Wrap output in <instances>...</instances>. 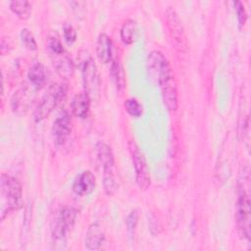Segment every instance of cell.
<instances>
[{"label": "cell", "mask_w": 251, "mask_h": 251, "mask_svg": "<svg viewBox=\"0 0 251 251\" xmlns=\"http://www.w3.org/2000/svg\"><path fill=\"white\" fill-rule=\"evenodd\" d=\"M105 234L100 225L92 224L89 226L85 235V246L89 250H98L104 242Z\"/></svg>", "instance_id": "obj_14"}, {"label": "cell", "mask_w": 251, "mask_h": 251, "mask_svg": "<svg viewBox=\"0 0 251 251\" xmlns=\"http://www.w3.org/2000/svg\"><path fill=\"white\" fill-rule=\"evenodd\" d=\"M95 176L90 171L80 173L74 180L73 191L79 196H86L90 194L95 188Z\"/></svg>", "instance_id": "obj_11"}, {"label": "cell", "mask_w": 251, "mask_h": 251, "mask_svg": "<svg viewBox=\"0 0 251 251\" xmlns=\"http://www.w3.org/2000/svg\"><path fill=\"white\" fill-rule=\"evenodd\" d=\"M21 39L26 49L30 51H34L37 49V44L34 39V36L28 28H23L21 30Z\"/></svg>", "instance_id": "obj_21"}, {"label": "cell", "mask_w": 251, "mask_h": 251, "mask_svg": "<svg viewBox=\"0 0 251 251\" xmlns=\"http://www.w3.org/2000/svg\"><path fill=\"white\" fill-rule=\"evenodd\" d=\"M64 37H65L66 41L69 44H71V43L75 41V39H76V32H75V28L71 25H66L64 26Z\"/></svg>", "instance_id": "obj_25"}, {"label": "cell", "mask_w": 251, "mask_h": 251, "mask_svg": "<svg viewBox=\"0 0 251 251\" xmlns=\"http://www.w3.org/2000/svg\"><path fill=\"white\" fill-rule=\"evenodd\" d=\"M147 65L150 75L157 79L160 85L165 105L171 111L176 110V84L168 60L166 59L163 53L155 50L149 54Z\"/></svg>", "instance_id": "obj_1"}, {"label": "cell", "mask_w": 251, "mask_h": 251, "mask_svg": "<svg viewBox=\"0 0 251 251\" xmlns=\"http://www.w3.org/2000/svg\"><path fill=\"white\" fill-rule=\"evenodd\" d=\"M79 68L81 70L85 92L89 95V97H94L99 92L100 79L97 67L89 54L85 53L83 58H80Z\"/></svg>", "instance_id": "obj_7"}, {"label": "cell", "mask_w": 251, "mask_h": 251, "mask_svg": "<svg viewBox=\"0 0 251 251\" xmlns=\"http://www.w3.org/2000/svg\"><path fill=\"white\" fill-rule=\"evenodd\" d=\"M76 218V210L73 207L63 208L56 217L52 226V236L55 241H63L73 227Z\"/></svg>", "instance_id": "obj_9"}, {"label": "cell", "mask_w": 251, "mask_h": 251, "mask_svg": "<svg viewBox=\"0 0 251 251\" xmlns=\"http://www.w3.org/2000/svg\"><path fill=\"white\" fill-rule=\"evenodd\" d=\"M110 75L119 90L123 89L126 86V75L124 73V69L119 62L113 61L110 69Z\"/></svg>", "instance_id": "obj_19"}, {"label": "cell", "mask_w": 251, "mask_h": 251, "mask_svg": "<svg viewBox=\"0 0 251 251\" xmlns=\"http://www.w3.org/2000/svg\"><path fill=\"white\" fill-rule=\"evenodd\" d=\"M31 101V91L27 85H23L20 87L13 95L11 99V106L14 113L22 115L25 114Z\"/></svg>", "instance_id": "obj_13"}, {"label": "cell", "mask_w": 251, "mask_h": 251, "mask_svg": "<svg viewBox=\"0 0 251 251\" xmlns=\"http://www.w3.org/2000/svg\"><path fill=\"white\" fill-rule=\"evenodd\" d=\"M233 4H234L235 11H236L238 23H239L240 25H243L246 22V19H247V14H246L245 8H244L243 4L240 1H235V2H233Z\"/></svg>", "instance_id": "obj_24"}, {"label": "cell", "mask_w": 251, "mask_h": 251, "mask_svg": "<svg viewBox=\"0 0 251 251\" xmlns=\"http://www.w3.org/2000/svg\"><path fill=\"white\" fill-rule=\"evenodd\" d=\"M96 54L98 59L106 64L112 58V40L106 33H100L96 44Z\"/></svg>", "instance_id": "obj_15"}, {"label": "cell", "mask_w": 251, "mask_h": 251, "mask_svg": "<svg viewBox=\"0 0 251 251\" xmlns=\"http://www.w3.org/2000/svg\"><path fill=\"white\" fill-rule=\"evenodd\" d=\"M66 90L67 88L65 84H51L34 110V121L40 122L47 118L57 106V104L60 102V100L64 97V95L66 94Z\"/></svg>", "instance_id": "obj_6"}, {"label": "cell", "mask_w": 251, "mask_h": 251, "mask_svg": "<svg viewBox=\"0 0 251 251\" xmlns=\"http://www.w3.org/2000/svg\"><path fill=\"white\" fill-rule=\"evenodd\" d=\"M166 21L167 25L170 29L171 35L174 38V40L176 42L178 46H180V49L186 48V40L184 35V29L181 24V21L176 12V10L172 7H169L166 11Z\"/></svg>", "instance_id": "obj_10"}, {"label": "cell", "mask_w": 251, "mask_h": 251, "mask_svg": "<svg viewBox=\"0 0 251 251\" xmlns=\"http://www.w3.org/2000/svg\"><path fill=\"white\" fill-rule=\"evenodd\" d=\"M90 107V97L89 95L84 93L76 94L72 102V112L75 116L84 119L86 118Z\"/></svg>", "instance_id": "obj_16"}, {"label": "cell", "mask_w": 251, "mask_h": 251, "mask_svg": "<svg viewBox=\"0 0 251 251\" xmlns=\"http://www.w3.org/2000/svg\"><path fill=\"white\" fill-rule=\"evenodd\" d=\"M128 150L135 171L136 183L141 190H145L150 185V175L144 155L134 141L128 142Z\"/></svg>", "instance_id": "obj_8"}, {"label": "cell", "mask_w": 251, "mask_h": 251, "mask_svg": "<svg viewBox=\"0 0 251 251\" xmlns=\"http://www.w3.org/2000/svg\"><path fill=\"white\" fill-rule=\"evenodd\" d=\"M52 133L57 144H63L71 133V118L68 113L57 117L53 123Z\"/></svg>", "instance_id": "obj_12"}, {"label": "cell", "mask_w": 251, "mask_h": 251, "mask_svg": "<svg viewBox=\"0 0 251 251\" xmlns=\"http://www.w3.org/2000/svg\"><path fill=\"white\" fill-rule=\"evenodd\" d=\"M249 177L246 175L242 176V179L239 180L237 190V204H236V221L238 228L241 234L247 239H250L251 227H250V198L249 192L246 190L245 182Z\"/></svg>", "instance_id": "obj_3"}, {"label": "cell", "mask_w": 251, "mask_h": 251, "mask_svg": "<svg viewBox=\"0 0 251 251\" xmlns=\"http://www.w3.org/2000/svg\"><path fill=\"white\" fill-rule=\"evenodd\" d=\"M96 152L98 161L103 168V183L105 192L107 195L112 196L117 189V183L114 176V154L111 147L104 142L97 143Z\"/></svg>", "instance_id": "obj_4"}, {"label": "cell", "mask_w": 251, "mask_h": 251, "mask_svg": "<svg viewBox=\"0 0 251 251\" xmlns=\"http://www.w3.org/2000/svg\"><path fill=\"white\" fill-rule=\"evenodd\" d=\"M48 49L54 68L58 75L63 78H70L74 74L75 66L58 37L53 36L49 38Z\"/></svg>", "instance_id": "obj_5"}, {"label": "cell", "mask_w": 251, "mask_h": 251, "mask_svg": "<svg viewBox=\"0 0 251 251\" xmlns=\"http://www.w3.org/2000/svg\"><path fill=\"white\" fill-rule=\"evenodd\" d=\"M22 195L21 183L15 177L2 174L0 180V214L2 221L10 212L19 209Z\"/></svg>", "instance_id": "obj_2"}, {"label": "cell", "mask_w": 251, "mask_h": 251, "mask_svg": "<svg viewBox=\"0 0 251 251\" xmlns=\"http://www.w3.org/2000/svg\"><path fill=\"white\" fill-rule=\"evenodd\" d=\"M27 77L30 84L34 88L36 89L41 88L47 80V73H46L45 67L40 63H36L32 65L28 71Z\"/></svg>", "instance_id": "obj_17"}, {"label": "cell", "mask_w": 251, "mask_h": 251, "mask_svg": "<svg viewBox=\"0 0 251 251\" xmlns=\"http://www.w3.org/2000/svg\"><path fill=\"white\" fill-rule=\"evenodd\" d=\"M125 108L126 110V112L134 118H138L142 115V106L141 104L133 98L127 99L125 101Z\"/></svg>", "instance_id": "obj_22"}, {"label": "cell", "mask_w": 251, "mask_h": 251, "mask_svg": "<svg viewBox=\"0 0 251 251\" xmlns=\"http://www.w3.org/2000/svg\"><path fill=\"white\" fill-rule=\"evenodd\" d=\"M136 24L133 20H127L124 23L121 28V39L125 44H131L134 40V32H135Z\"/></svg>", "instance_id": "obj_20"}, {"label": "cell", "mask_w": 251, "mask_h": 251, "mask_svg": "<svg viewBox=\"0 0 251 251\" xmlns=\"http://www.w3.org/2000/svg\"><path fill=\"white\" fill-rule=\"evenodd\" d=\"M137 222H138V213L136 210H133L130 212V214L127 216V218L126 220L127 233H128L129 237H131V238L134 236Z\"/></svg>", "instance_id": "obj_23"}, {"label": "cell", "mask_w": 251, "mask_h": 251, "mask_svg": "<svg viewBox=\"0 0 251 251\" xmlns=\"http://www.w3.org/2000/svg\"><path fill=\"white\" fill-rule=\"evenodd\" d=\"M10 9L21 20H26L31 13V5L25 0H15L10 2Z\"/></svg>", "instance_id": "obj_18"}]
</instances>
